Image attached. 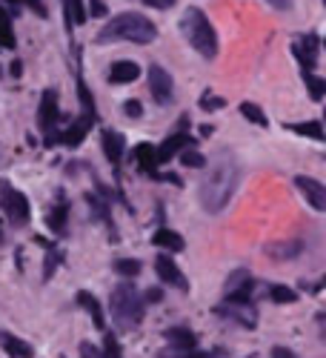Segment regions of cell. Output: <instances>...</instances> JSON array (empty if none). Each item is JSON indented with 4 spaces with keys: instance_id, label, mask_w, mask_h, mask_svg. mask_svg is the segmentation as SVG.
I'll return each mask as SVG.
<instances>
[{
    "instance_id": "12",
    "label": "cell",
    "mask_w": 326,
    "mask_h": 358,
    "mask_svg": "<svg viewBox=\"0 0 326 358\" xmlns=\"http://www.w3.org/2000/svg\"><path fill=\"white\" fill-rule=\"evenodd\" d=\"M38 121H40V127L43 129H49L54 121H57V95L52 92H43V98H40V115H38Z\"/></svg>"
},
{
    "instance_id": "3",
    "label": "cell",
    "mask_w": 326,
    "mask_h": 358,
    "mask_svg": "<svg viewBox=\"0 0 326 358\" xmlns=\"http://www.w3.org/2000/svg\"><path fill=\"white\" fill-rule=\"evenodd\" d=\"M181 32L184 38L189 41V46L203 55V57H215L218 55V35H215V29L212 23L206 20V15L198 9V6H189L181 17Z\"/></svg>"
},
{
    "instance_id": "10",
    "label": "cell",
    "mask_w": 326,
    "mask_h": 358,
    "mask_svg": "<svg viewBox=\"0 0 326 358\" xmlns=\"http://www.w3.org/2000/svg\"><path fill=\"white\" fill-rule=\"evenodd\" d=\"M138 75H140V66L135 61H117V64H112L109 80L112 83H132V80H138Z\"/></svg>"
},
{
    "instance_id": "14",
    "label": "cell",
    "mask_w": 326,
    "mask_h": 358,
    "mask_svg": "<svg viewBox=\"0 0 326 358\" xmlns=\"http://www.w3.org/2000/svg\"><path fill=\"white\" fill-rule=\"evenodd\" d=\"M0 344H3V350L9 352V355H15V358H32V347L29 344H23L17 336H12V333H0Z\"/></svg>"
},
{
    "instance_id": "33",
    "label": "cell",
    "mask_w": 326,
    "mask_h": 358,
    "mask_svg": "<svg viewBox=\"0 0 326 358\" xmlns=\"http://www.w3.org/2000/svg\"><path fill=\"white\" fill-rule=\"evenodd\" d=\"M80 355H83V358H103V352H98L92 344H83V347H80Z\"/></svg>"
},
{
    "instance_id": "39",
    "label": "cell",
    "mask_w": 326,
    "mask_h": 358,
    "mask_svg": "<svg viewBox=\"0 0 326 358\" xmlns=\"http://www.w3.org/2000/svg\"><path fill=\"white\" fill-rule=\"evenodd\" d=\"M0 238H3V235H0Z\"/></svg>"
},
{
    "instance_id": "36",
    "label": "cell",
    "mask_w": 326,
    "mask_h": 358,
    "mask_svg": "<svg viewBox=\"0 0 326 358\" xmlns=\"http://www.w3.org/2000/svg\"><path fill=\"white\" fill-rule=\"evenodd\" d=\"M92 9H95V15H103L106 9H103V3H101V0H92Z\"/></svg>"
},
{
    "instance_id": "26",
    "label": "cell",
    "mask_w": 326,
    "mask_h": 358,
    "mask_svg": "<svg viewBox=\"0 0 326 358\" xmlns=\"http://www.w3.org/2000/svg\"><path fill=\"white\" fill-rule=\"evenodd\" d=\"M114 270L121 273V275H138L140 273V261H135V258H121L114 264Z\"/></svg>"
},
{
    "instance_id": "1",
    "label": "cell",
    "mask_w": 326,
    "mask_h": 358,
    "mask_svg": "<svg viewBox=\"0 0 326 358\" xmlns=\"http://www.w3.org/2000/svg\"><path fill=\"white\" fill-rule=\"evenodd\" d=\"M235 187H238V164L229 155H221L212 164V172L206 175L200 184V206L212 215L223 213L226 203L235 195Z\"/></svg>"
},
{
    "instance_id": "32",
    "label": "cell",
    "mask_w": 326,
    "mask_h": 358,
    "mask_svg": "<svg viewBox=\"0 0 326 358\" xmlns=\"http://www.w3.org/2000/svg\"><path fill=\"white\" fill-rule=\"evenodd\" d=\"M106 358H121V352H117V341L112 336L106 338Z\"/></svg>"
},
{
    "instance_id": "4",
    "label": "cell",
    "mask_w": 326,
    "mask_h": 358,
    "mask_svg": "<svg viewBox=\"0 0 326 358\" xmlns=\"http://www.w3.org/2000/svg\"><path fill=\"white\" fill-rule=\"evenodd\" d=\"M112 315L121 330H132L143 315V298L132 284H121L112 292Z\"/></svg>"
},
{
    "instance_id": "35",
    "label": "cell",
    "mask_w": 326,
    "mask_h": 358,
    "mask_svg": "<svg viewBox=\"0 0 326 358\" xmlns=\"http://www.w3.org/2000/svg\"><path fill=\"white\" fill-rule=\"evenodd\" d=\"M269 6H275V9H289V0H266Z\"/></svg>"
},
{
    "instance_id": "13",
    "label": "cell",
    "mask_w": 326,
    "mask_h": 358,
    "mask_svg": "<svg viewBox=\"0 0 326 358\" xmlns=\"http://www.w3.org/2000/svg\"><path fill=\"white\" fill-rule=\"evenodd\" d=\"M152 241H155V247H163L169 252H181L184 250V238L177 232H172V229H158L152 235Z\"/></svg>"
},
{
    "instance_id": "11",
    "label": "cell",
    "mask_w": 326,
    "mask_h": 358,
    "mask_svg": "<svg viewBox=\"0 0 326 358\" xmlns=\"http://www.w3.org/2000/svg\"><path fill=\"white\" fill-rule=\"evenodd\" d=\"M295 55H298V61L309 69L312 64H315V55H318V38H312V35H306V38H298L295 41Z\"/></svg>"
},
{
    "instance_id": "25",
    "label": "cell",
    "mask_w": 326,
    "mask_h": 358,
    "mask_svg": "<svg viewBox=\"0 0 326 358\" xmlns=\"http://www.w3.org/2000/svg\"><path fill=\"white\" fill-rule=\"evenodd\" d=\"M272 301H278V304H295V301H298V295H295V289H289V287H272Z\"/></svg>"
},
{
    "instance_id": "17",
    "label": "cell",
    "mask_w": 326,
    "mask_h": 358,
    "mask_svg": "<svg viewBox=\"0 0 326 358\" xmlns=\"http://www.w3.org/2000/svg\"><path fill=\"white\" fill-rule=\"evenodd\" d=\"M135 161H138V166H140L143 172H155V166H158V161H155V146H152V143H140V146L135 149Z\"/></svg>"
},
{
    "instance_id": "16",
    "label": "cell",
    "mask_w": 326,
    "mask_h": 358,
    "mask_svg": "<svg viewBox=\"0 0 326 358\" xmlns=\"http://www.w3.org/2000/svg\"><path fill=\"white\" fill-rule=\"evenodd\" d=\"M89 127H92V117H83V121H77V124H72L66 132H64V143L66 146H77L83 138H86V132H89Z\"/></svg>"
},
{
    "instance_id": "30",
    "label": "cell",
    "mask_w": 326,
    "mask_h": 358,
    "mask_svg": "<svg viewBox=\"0 0 326 358\" xmlns=\"http://www.w3.org/2000/svg\"><path fill=\"white\" fill-rule=\"evenodd\" d=\"M200 106H203V109H221V106H223V101H221V98H212V95H203Z\"/></svg>"
},
{
    "instance_id": "34",
    "label": "cell",
    "mask_w": 326,
    "mask_h": 358,
    "mask_svg": "<svg viewBox=\"0 0 326 358\" xmlns=\"http://www.w3.org/2000/svg\"><path fill=\"white\" fill-rule=\"evenodd\" d=\"M272 358H295V355H292L289 350H283V347H275V350H272Z\"/></svg>"
},
{
    "instance_id": "2",
    "label": "cell",
    "mask_w": 326,
    "mask_h": 358,
    "mask_svg": "<svg viewBox=\"0 0 326 358\" xmlns=\"http://www.w3.org/2000/svg\"><path fill=\"white\" fill-rule=\"evenodd\" d=\"M158 38V29L149 17H143L138 12H124L114 20H109L101 35L98 43H112V41H129V43H152Z\"/></svg>"
},
{
    "instance_id": "8",
    "label": "cell",
    "mask_w": 326,
    "mask_h": 358,
    "mask_svg": "<svg viewBox=\"0 0 326 358\" xmlns=\"http://www.w3.org/2000/svg\"><path fill=\"white\" fill-rule=\"evenodd\" d=\"M155 270H158V278L166 281L169 287H177V289H186L189 287L186 278L181 275V270H177V264L172 258H166V255H158L155 258Z\"/></svg>"
},
{
    "instance_id": "23",
    "label": "cell",
    "mask_w": 326,
    "mask_h": 358,
    "mask_svg": "<svg viewBox=\"0 0 326 358\" xmlns=\"http://www.w3.org/2000/svg\"><path fill=\"white\" fill-rule=\"evenodd\" d=\"M241 112H244L246 121H252V124H258V127H266V124H269V121H266V115H263V109L255 106V103H241Z\"/></svg>"
},
{
    "instance_id": "22",
    "label": "cell",
    "mask_w": 326,
    "mask_h": 358,
    "mask_svg": "<svg viewBox=\"0 0 326 358\" xmlns=\"http://www.w3.org/2000/svg\"><path fill=\"white\" fill-rule=\"evenodd\" d=\"M66 17L69 23H86V9H83V0H66Z\"/></svg>"
},
{
    "instance_id": "18",
    "label": "cell",
    "mask_w": 326,
    "mask_h": 358,
    "mask_svg": "<svg viewBox=\"0 0 326 358\" xmlns=\"http://www.w3.org/2000/svg\"><path fill=\"white\" fill-rule=\"evenodd\" d=\"M77 304H80V307H86L89 313H92L95 327H98V330H103V313H101V304L95 301V298L89 295V292H77Z\"/></svg>"
},
{
    "instance_id": "19",
    "label": "cell",
    "mask_w": 326,
    "mask_h": 358,
    "mask_svg": "<svg viewBox=\"0 0 326 358\" xmlns=\"http://www.w3.org/2000/svg\"><path fill=\"white\" fill-rule=\"evenodd\" d=\"M166 338H169L177 350H192V347H195V336H192L189 330H184V327H175V330H169Z\"/></svg>"
},
{
    "instance_id": "38",
    "label": "cell",
    "mask_w": 326,
    "mask_h": 358,
    "mask_svg": "<svg viewBox=\"0 0 326 358\" xmlns=\"http://www.w3.org/2000/svg\"><path fill=\"white\" fill-rule=\"evenodd\" d=\"M29 3H35V6H38V9H40V3H38V0H29Z\"/></svg>"
},
{
    "instance_id": "15",
    "label": "cell",
    "mask_w": 326,
    "mask_h": 358,
    "mask_svg": "<svg viewBox=\"0 0 326 358\" xmlns=\"http://www.w3.org/2000/svg\"><path fill=\"white\" fill-rule=\"evenodd\" d=\"M103 152H106V158L112 161V164H117L121 161V155H124V138L117 135V132H103Z\"/></svg>"
},
{
    "instance_id": "29",
    "label": "cell",
    "mask_w": 326,
    "mask_h": 358,
    "mask_svg": "<svg viewBox=\"0 0 326 358\" xmlns=\"http://www.w3.org/2000/svg\"><path fill=\"white\" fill-rule=\"evenodd\" d=\"M124 112H126L129 117H140V115H143V106H140L138 101H126V103H124Z\"/></svg>"
},
{
    "instance_id": "7",
    "label": "cell",
    "mask_w": 326,
    "mask_h": 358,
    "mask_svg": "<svg viewBox=\"0 0 326 358\" xmlns=\"http://www.w3.org/2000/svg\"><path fill=\"white\" fill-rule=\"evenodd\" d=\"M149 89L158 103H172L175 92H172V75L161 66H149Z\"/></svg>"
},
{
    "instance_id": "27",
    "label": "cell",
    "mask_w": 326,
    "mask_h": 358,
    "mask_svg": "<svg viewBox=\"0 0 326 358\" xmlns=\"http://www.w3.org/2000/svg\"><path fill=\"white\" fill-rule=\"evenodd\" d=\"M181 164H184V166H195V169H198V166H203L206 161H203V155H200V152H195V149H181Z\"/></svg>"
},
{
    "instance_id": "9",
    "label": "cell",
    "mask_w": 326,
    "mask_h": 358,
    "mask_svg": "<svg viewBox=\"0 0 326 358\" xmlns=\"http://www.w3.org/2000/svg\"><path fill=\"white\" fill-rule=\"evenodd\" d=\"M186 143H189V135H184V132H175V135H169L166 141H163V146L155 152V161L158 164H166V161H172L181 149H186Z\"/></svg>"
},
{
    "instance_id": "21",
    "label": "cell",
    "mask_w": 326,
    "mask_h": 358,
    "mask_svg": "<svg viewBox=\"0 0 326 358\" xmlns=\"http://www.w3.org/2000/svg\"><path fill=\"white\" fill-rule=\"evenodd\" d=\"M292 132L306 135V138H315V141H323V127H320L318 121H309V124H292Z\"/></svg>"
},
{
    "instance_id": "24",
    "label": "cell",
    "mask_w": 326,
    "mask_h": 358,
    "mask_svg": "<svg viewBox=\"0 0 326 358\" xmlns=\"http://www.w3.org/2000/svg\"><path fill=\"white\" fill-rule=\"evenodd\" d=\"M66 213H69V206H66V203H61L57 210L49 213V227H52L54 232H61V229L66 227Z\"/></svg>"
},
{
    "instance_id": "37",
    "label": "cell",
    "mask_w": 326,
    "mask_h": 358,
    "mask_svg": "<svg viewBox=\"0 0 326 358\" xmlns=\"http://www.w3.org/2000/svg\"><path fill=\"white\" fill-rule=\"evenodd\" d=\"M149 301H161V289H149Z\"/></svg>"
},
{
    "instance_id": "5",
    "label": "cell",
    "mask_w": 326,
    "mask_h": 358,
    "mask_svg": "<svg viewBox=\"0 0 326 358\" xmlns=\"http://www.w3.org/2000/svg\"><path fill=\"white\" fill-rule=\"evenodd\" d=\"M0 203H3L6 215L15 221V224H26L29 221V201L23 192H17L15 187H9L6 181L0 184Z\"/></svg>"
},
{
    "instance_id": "31",
    "label": "cell",
    "mask_w": 326,
    "mask_h": 358,
    "mask_svg": "<svg viewBox=\"0 0 326 358\" xmlns=\"http://www.w3.org/2000/svg\"><path fill=\"white\" fill-rule=\"evenodd\" d=\"M146 6H152V9H172L175 6V0H143Z\"/></svg>"
},
{
    "instance_id": "20",
    "label": "cell",
    "mask_w": 326,
    "mask_h": 358,
    "mask_svg": "<svg viewBox=\"0 0 326 358\" xmlns=\"http://www.w3.org/2000/svg\"><path fill=\"white\" fill-rule=\"evenodd\" d=\"M0 46L15 49V29H12V20H9L6 9H0Z\"/></svg>"
},
{
    "instance_id": "28",
    "label": "cell",
    "mask_w": 326,
    "mask_h": 358,
    "mask_svg": "<svg viewBox=\"0 0 326 358\" xmlns=\"http://www.w3.org/2000/svg\"><path fill=\"white\" fill-rule=\"evenodd\" d=\"M306 83H309V95H312L315 101H320V98H323V89H326V83H323L320 78L309 75V72H306Z\"/></svg>"
},
{
    "instance_id": "6",
    "label": "cell",
    "mask_w": 326,
    "mask_h": 358,
    "mask_svg": "<svg viewBox=\"0 0 326 358\" xmlns=\"http://www.w3.org/2000/svg\"><path fill=\"white\" fill-rule=\"evenodd\" d=\"M295 187L304 192V198L312 203V210H318V213L326 210V187L320 181H315V178H309V175H298L295 178Z\"/></svg>"
}]
</instances>
